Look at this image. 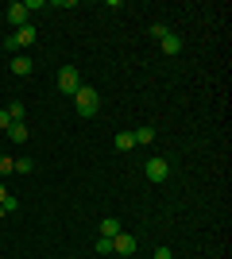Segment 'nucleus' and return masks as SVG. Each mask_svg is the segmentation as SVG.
I'll return each instance as SVG.
<instances>
[{
  "instance_id": "obj_1",
  "label": "nucleus",
  "mask_w": 232,
  "mask_h": 259,
  "mask_svg": "<svg viewBox=\"0 0 232 259\" xmlns=\"http://www.w3.org/2000/svg\"><path fill=\"white\" fill-rule=\"evenodd\" d=\"M74 108H77V116H97V108H101L97 89H93V85H81L74 93Z\"/></svg>"
},
{
  "instance_id": "obj_2",
  "label": "nucleus",
  "mask_w": 232,
  "mask_h": 259,
  "mask_svg": "<svg viewBox=\"0 0 232 259\" xmlns=\"http://www.w3.org/2000/svg\"><path fill=\"white\" fill-rule=\"evenodd\" d=\"M58 89H62L66 97H74L77 89H81V74H77V66H62V70H58Z\"/></svg>"
},
{
  "instance_id": "obj_3",
  "label": "nucleus",
  "mask_w": 232,
  "mask_h": 259,
  "mask_svg": "<svg viewBox=\"0 0 232 259\" xmlns=\"http://www.w3.org/2000/svg\"><path fill=\"white\" fill-rule=\"evenodd\" d=\"M35 35H39V27H35V23H27V27H20V31H12L8 35V51H23V47H31L35 43Z\"/></svg>"
},
{
  "instance_id": "obj_4",
  "label": "nucleus",
  "mask_w": 232,
  "mask_h": 259,
  "mask_svg": "<svg viewBox=\"0 0 232 259\" xmlns=\"http://www.w3.org/2000/svg\"><path fill=\"white\" fill-rule=\"evenodd\" d=\"M144 174H147V182H166V178H170V162L166 159H147Z\"/></svg>"
},
{
  "instance_id": "obj_5",
  "label": "nucleus",
  "mask_w": 232,
  "mask_h": 259,
  "mask_svg": "<svg viewBox=\"0 0 232 259\" xmlns=\"http://www.w3.org/2000/svg\"><path fill=\"white\" fill-rule=\"evenodd\" d=\"M8 23H12V27H16V31L31 23V12H27V4H23V0H16V4H8Z\"/></svg>"
},
{
  "instance_id": "obj_6",
  "label": "nucleus",
  "mask_w": 232,
  "mask_h": 259,
  "mask_svg": "<svg viewBox=\"0 0 232 259\" xmlns=\"http://www.w3.org/2000/svg\"><path fill=\"white\" fill-rule=\"evenodd\" d=\"M135 251V236L120 232V236H112V255H132Z\"/></svg>"
},
{
  "instance_id": "obj_7",
  "label": "nucleus",
  "mask_w": 232,
  "mask_h": 259,
  "mask_svg": "<svg viewBox=\"0 0 232 259\" xmlns=\"http://www.w3.org/2000/svg\"><path fill=\"white\" fill-rule=\"evenodd\" d=\"M159 47H163V54H182V39H178L174 31H166L163 39H159Z\"/></svg>"
},
{
  "instance_id": "obj_8",
  "label": "nucleus",
  "mask_w": 232,
  "mask_h": 259,
  "mask_svg": "<svg viewBox=\"0 0 232 259\" xmlns=\"http://www.w3.org/2000/svg\"><path fill=\"white\" fill-rule=\"evenodd\" d=\"M120 232H124V225L116 221V217H105V221H101V236H105V240L120 236Z\"/></svg>"
},
{
  "instance_id": "obj_9",
  "label": "nucleus",
  "mask_w": 232,
  "mask_h": 259,
  "mask_svg": "<svg viewBox=\"0 0 232 259\" xmlns=\"http://www.w3.org/2000/svg\"><path fill=\"white\" fill-rule=\"evenodd\" d=\"M8 136H12L16 143H27V140H31V132H27V124H23V120H12V124H8Z\"/></svg>"
},
{
  "instance_id": "obj_10",
  "label": "nucleus",
  "mask_w": 232,
  "mask_h": 259,
  "mask_svg": "<svg viewBox=\"0 0 232 259\" xmlns=\"http://www.w3.org/2000/svg\"><path fill=\"white\" fill-rule=\"evenodd\" d=\"M12 74L27 77V74H31V58H27V54H16V58H12Z\"/></svg>"
},
{
  "instance_id": "obj_11",
  "label": "nucleus",
  "mask_w": 232,
  "mask_h": 259,
  "mask_svg": "<svg viewBox=\"0 0 232 259\" xmlns=\"http://www.w3.org/2000/svg\"><path fill=\"white\" fill-rule=\"evenodd\" d=\"M112 147H116V151H132V147H135V132H116Z\"/></svg>"
},
{
  "instance_id": "obj_12",
  "label": "nucleus",
  "mask_w": 232,
  "mask_h": 259,
  "mask_svg": "<svg viewBox=\"0 0 232 259\" xmlns=\"http://www.w3.org/2000/svg\"><path fill=\"white\" fill-rule=\"evenodd\" d=\"M0 205H4V213H16V209H20V201L8 194V186H4V182H0Z\"/></svg>"
},
{
  "instance_id": "obj_13",
  "label": "nucleus",
  "mask_w": 232,
  "mask_h": 259,
  "mask_svg": "<svg viewBox=\"0 0 232 259\" xmlns=\"http://www.w3.org/2000/svg\"><path fill=\"white\" fill-rule=\"evenodd\" d=\"M155 136H159V132H155L151 124H144V128H135V143H155Z\"/></svg>"
},
{
  "instance_id": "obj_14",
  "label": "nucleus",
  "mask_w": 232,
  "mask_h": 259,
  "mask_svg": "<svg viewBox=\"0 0 232 259\" xmlns=\"http://www.w3.org/2000/svg\"><path fill=\"white\" fill-rule=\"evenodd\" d=\"M12 170H16V174H31V170H35V162L23 155V159H16V166H12Z\"/></svg>"
},
{
  "instance_id": "obj_15",
  "label": "nucleus",
  "mask_w": 232,
  "mask_h": 259,
  "mask_svg": "<svg viewBox=\"0 0 232 259\" xmlns=\"http://www.w3.org/2000/svg\"><path fill=\"white\" fill-rule=\"evenodd\" d=\"M8 116H12V120H23V116H27V105H20V101H12V105H8Z\"/></svg>"
},
{
  "instance_id": "obj_16",
  "label": "nucleus",
  "mask_w": 232,
  "mask_h": 259,
  "mask_svg": "<svg viewBox=\"0 0 232 259\" xmlns=\"http://www.w3.org/2000/svg\"><path fill=\"white\" fill-rule=\"evenodd\" d=\"M12 166H16V159H8V155H0V178H8Z\"/></svg>"
},
{
  "instance_id": "obj_17",
  "label": "nucleus",
  "mask_w": 232,
  "mask_h": 259,
  "mask_svg": "<svg viewBox=\"0 0 232 259\" xmlns=\"http://www.w3.org/2000/svg\"><path fill=\"white\" fill-rule=\"evenodd\" d=\"M97 251H101V255H112V240H105V236H97Z\"/></svg>"
},
{
  "instance_id": "obj_18",
  "label": "nucleus",
  "mask_w": 232,
  "mask_h": 259,
  "mask_svg": "<svg viewBox=\"0 0 232 259\" xmlns=\"http://www.w3.org/2000/svg\"><path fill=\"white\" fill-rule=\"evenodd\" d=\"M166 31H170V27H166V23H151V35H155V39H163Z\"/></svg>"
},
{
  "instance_id": "obj_19",
  "label": "nucleus",
  "mask_w": 232,
  "mask_h": 259,
  "mask_svg": "<svg viewBox=\"0 0 232 259\" xmlns=\"http://www.w3.org/2000/svg\"><path fill=\"white\" fill-rule=\"evenodd\" d=\"M151 259H174V251H170V248H155Z\"/></svg>"
},
{
  "instance_id": "obj_20",
  "label": "nucleus",
  "mask_w": 232,
  "mask_h": 259,
  "mask_svg": "<svg viewBox=\"0 0 232 259\" xmlns=\"http://www.w3.org/2000/svg\"><path fill=\"white\" fill-rule=\"evenodd\" d=\"M8 124H12V116H8V108H0V132H8Z\"/></svg>"
},
{
  "instance_id": "obj_21",
  "label": "nucleus",
  "mask_w": 232,
  "mask_h": 259,
  "mask_svg": "<svg viewBox=\"0 0 232 259\" xmlns=\"http://www.w3.org/2000/svg\"><path fill=\"white\" fill-rule=\"evenodd\" d=\"M4 217H8V213H4V205H0V221H4Z\"/></svg>"
}]
</instances>
